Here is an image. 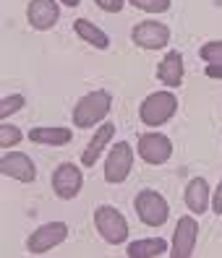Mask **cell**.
Listing matches in <instances>:
<instances>
[{
  "label": "cell",
  "instance_id": "6da1fadb",
  "mask_svg": "<svg viewBox=\"0 0 222 258\" xmlns=\"http://www.w3.org/2000/svg\"><path fill=\"white\" fill-rule=\"evenodd\" d=\"M110 107H113V94L110 92H105V89L89 92L76 102V107H73V125L92 128V125L102 123V120L107 117Z\"/></svg>",
  "mask_w": 222,
  "mask_h": 258
},
{
  "label": "cell",
  "instance_id": "7a4b0ae2",
  "mask_svg": "<svg viewBox=\"0 0 222 258\" xmlns=\"http://www.w3.org/2000/svg\"><path fill=\"white\" fill-rule=\"evenodd\" d=\"M178 112V97L173 92H154L139 104V117L144 125L157 128Z\"/></svg>",
  "mask_w": 222,
  "mask_h": 258
},
{
  "label": "cell",
  "instance_id": "3957f363",
  "mask_svg": "<svg viewBox=\"0 0 222 258\" xmlns=\"http://www.w3.org/2000/svg\"><path fill=\"white\" fill-rule=\"evenodd\" d=\"M133 209H136V217L141 224L146 227H162L170 217V204L162 199V193L157 190H139L136 199H133Z\"/></svg>",
  "mask_w": 222,
  "mask_h": 258
},
{
  "label": "cell",
  "instance_id": "277c9868",
  "mask_svg": "<svg viewBox=\"0 0 222 258\" xmlns=\"http://www.w3.org/2000/svg\"><path fill=\"white\" fill-rule=\"evenodd\" d=\"M94 227L99 237L110 245H123L128 240V222L115 206H97L94 209Z\"/></svg>",
  "mask_w": 222,
  "mask_h": 258
},
{
  "label": "cell",
  "instance_id": "5b68a950",
  "mask_svg": "<svg viewBox=\"0 0 222 258\" xmlns=\"http://www.w3.org/2000/svg\"><path fill=\"white\" fill-rule=\"evenodd\" d=\"M68 237V224L66 222H47L26 237V250L32 255H44L52 248H58Z\"/></svg>",
  "mask_w": 222,
  "mask_h": 258
},
{
  "label": "cell",
  "instance_id": "8992f818",
  "mask_svg": "<svg viewBox=\"0 0 222 258\" xmlns=\"http://www.w3.org/2000/svg\"><path fill=\"white\" fill-rule=\"evenodd\" d=\"M81 188H84V172H81L79 164L63 162V164L55 167V172H52V190H55L58 199L71 201V199H76V196L81 193Z\"/></svg>",
  "mask_w": 222,
  "mask_h": 258
},
{
  "label": "cell",
  "instance_id": "52a82bcc",
  "mask_svg": "<svg viewBox=\"0 0 222 258\" xmlns=\"http://www.w3.org/2000/svg\"><path fill=\"white\" fill-rule=\"evenodd\" d=\"M196 237H199V222L196 214H186L178 219L175 232H173V245H170V255L173 258H191L196 248Z\"/></svg>",
  "mask_w": 222,
  "mask_h": 258
},
{
  "label": "cell",
  "instance_id": "ba28073f",
  "mask_svg": "<svg viewBox=\"0 0 222 258\" xmlns=\"http://www.w3.org/2000/svg\"><path fill=\"white\" fill-rule=\"evenodd\" d=\"M131 39L141 50H162L170 42V29L162 21H141L131 29Z\"/></svg>",
  "mask_w": 222,
  "mask_h": 258
},
{
  "label": "cell",
  "instance_id": "9c48e42d",
  "mask_svg": "<svg viewBox=\"0 0 222 258\" xmlns=\"http://www.w3.org/2000/svg\"><path fill=\"white\" fill-rule=\"evenodd\" d=\"M136 151H139V157H141L146 164H165V162L173 157V141L168 139L165 133L152 131V133L139 136Z\"/></svg>",
  "mask_w": 222,
  "mask_h": 258
},
{
  "label": "cell",
  "instance_id": "30bf717a",
  "mask_svg": "<svg viewBox=\"0 0 222 258\" xmlns=\"http://www.w3.org/2000/svg\"><path fill=\"white\" fill-rule=\"evenodd\" d=\"M131 167H133V149L126 141L115 144L110 149L107 159H105V180L113 183V185L123 183V180L131 175Z\"/></svg>",
  "mask_w": 222,
  "mask_h": 258
},
{
  "label": "cell",
  "instance_id": "8fae6325",
  "mask_svg": "<svg viewBox=\"0 0 222 258\" xmlns=\"http://www.w3.org/2000/svg\"><path fill=\"white\" fill-rule=\"evenodd\" d=\"M26 21L32 24V29H37V32L52 29L61 21V6H58V0H29Z\"/></svg>",
  "mask_w": 222,
  "mask_h": 258
},
{
  "label": "cell",
  "instance_id": "7c38bea8",
  "mask_svg": "<svg viewBox=\"0 0 222 258\" xmlns=\"http://www.w3.org/2000/svg\"><path fill=\"white\" fill-rule=\"evenodd\" d=\"M0 172L6 177L19 180V183H32L37 177V167H34L32 157L21 154V151H6L0 157Z\"/></svg>",
  "mask_w": 222,
  "mask_h": 258
},
{
  "label": "cell",
  "instance_id": "4fadbf2b",
  "mask_svg": "<svg viewBox=\"0 0 222 258\" xmlns=\"http://www.w3.org/2000/svg\"><path fill=\"white\" fill-rule=\"evenodd\" d=\"M113 136H115V123H102L97 128V133L92 136V141H89L81 151V164L84 167H94L102 157V151H105V146L113 141Z\"/></svg>",
  "mask_w": 222,
  "mask_h": 258
},
{
  "label": "cell",
  "instance_id": "5bb4252c",
  "mask_svg": "<svg viewBox=\"0 0 222 258\" xmlns=\"http://www.w3.org/2000/svg\"><path fill=\"white\" fill-rule=\"evenodd\" d=\"M183 55L178 52V50H170L165 57L159 60V66H157V79L159 84H165L168 89H175V86H181L183 84Z\"/></svg>",
  "mask_w": 222,
  "mask_h": 258
},
{
  "label": "cell",
  "instance_id": "9a60e30c",
  "mask_svg": "<svg viewBox=\"0 0 222 258\" xmlns=\"http://www.w3.org/2000/svg\"><path fill=\"white\" fill-rule=\"evenodd\" d=\"M183 201L191 214H196V217L204 214L209 209V183L204 177H191L186 185V193H183Z\"/></svg>",
  "mask_w": 222,
  "mask_h": 258
},
{
  "label": "cell",
  "instance_id": "2e32d148",
  "mask_svg": "<svg viewBox=\"0 0 222 258\" xmlns=\"http://www.w3.org/2000/svg\"><path fill=\"white\" fill-rule=\"evenodd\" d=\"M29 139L39 146H66L71 144L73 133L71 128H63V125H39L29 131Z\"/></svg>",
  "mask_w": 222,
  "mask_h": 258
},
{
  "label": "cell",
  "instance_id": "e0dca14e",
  "mask_svg": "<svg viewBox=\"0 0 222 258\" xmlns=\"http://www.w3.org/2000/svg\"><path fill=\"white\" fill-rule=\"evenodd\" d=\"M128 258H157V255H165L170 253L168 242L162 237H146V240H133L128 242Z\"/></svg>",
  "mask_w": 222,
  "mask_h": 258
},
{
  "label": "cell",
  "instance_id": "ac0fdd59",
  "mask_svg": "<svg viewBox=\"0 0 222 258\" xmlns=\"http://www.w3.org/2000/svg\"><path fill=\"white\" fill-rule=\"evenodd\" d=\"M73 32H76L84 42H89L92 47L97 50H107L110 47V37L102 32V29L92 21H86V19H79V21H73Z\"/></svg>",
  "mask_w": 222,
  "mask_h": 258
},
{
  "label": "cell",
  "instance_id": "d6986e66",
  "mask_svg": "<svg viewBox=\"0 0 222 258\" xmlns=\"http://www.w3.org/2000/svg\"><path fill=\"white\" fill-rule=\"evenodd\" d=\"M21 139H24V133L16 128V125H8L6 120H3V125H0V149H11V146H16V144H21Z\"/></svg>",
  "mask_w": 222,
  "mask_h": 258
},
{
  "label": "cell",
  "instance_id": "ffe728a7",
  "mask_svg": "<svg viewBox=\"0 0 222 258\" xmlns=\"http://www.w3.org/2000/svg\"><path fill=\"white\" fill-rule=\"evenodd\" d=\"M24 104H26V99H24L21 94H8V97H3V99H0V120H8L13 112H19Z\"/></svg>",
  "mask_w": 222,
  "mask_h": 258
},
{
  "label": "cell",
  "instance_id": "44dd1931",
  "mask_svg": "<svg viewBox=\"0 0 222 258\" xmlns=\"http://www.w3.org/2000/svg\"><path fill=\"white\" fill-rule=\"evenodd\" d=\"M199 57L204 60L206 66H209V63H222V39H212V42L201 44Z\"/></svg>",
  "mask_w": 222,
  "mask_h": 258
},
{
  "label": "cell",
  "instance_id": "7402d4cb",
  "mask_svg": "<svg viewBox=\"0 0 222 258\" xmlns=\"http://www.w3.org/2000/svg\"><path fill=\"white\" fill-rule=\"evenodd\" d=\"M133 8L146 11V13H165L170 11V0H128Z\"/></svg>",
  "mask_w": 222,
  "mask_h": 258
},
{
  "label": "cell",
  "instance_id": "603a6c76",
  "mask_svg": "<svg viewBox=\"0 0 222 258\" xmlns=\"http://www.w3.org/2000/svg\"><path fill=\"white\" fill-rule=\"evenodd\" d=\"M97 8L99 11H105V13H121L123 6H126V0H94Z\"/></svg>",
  "mask_w": 222,
  "mask_h": 258
},
{
  "label": "cell",
  "instance_id": "cb8c5ba5",
  "mask_svg": "<svg viewBox=\"0 0 222 258\" xmlns=\"http://www.w3.org/2000/svg\"><path fill=\"white\" fill-rule=\"evenodd\" d=\"M212 211L222 217V180H219V185H217L214 193H212Z\"/></svg>",
  "mask_w": 222,
  "mask_h": 258
},
{
  "label": "cell",
  "instance_id": "d4e9b609",
  "mask_svg": "<svg viewBox=\"0 0 222 258\" xmlns=\"http://www.w3.org/2000/svg\"><path fill=\"white\" fill-rule=\"evenodd\" d=\"M206 76L209 79H222V63H209L206 66Z\"/></svg>",
  "mask_w": 222,
  "mask_h": 258
},
{
  "label": "cell",
  "instance_id": "484cf974",
  "mask_svg": "<svg viewBox=\"0 0 222 258\" xmlns=\"http://www.w3.org/2000/svg\"><path fill=\"white\" fill-rule=\"evenodd\" d=\"M58 3H63L66 8H76V6L81 3V0H58Z\"/></svg>",
  "mask_w": 222,
  "mask_h": 258
}]
</instances>
